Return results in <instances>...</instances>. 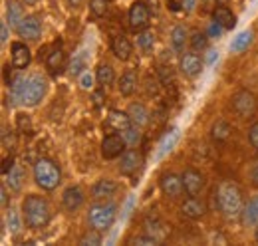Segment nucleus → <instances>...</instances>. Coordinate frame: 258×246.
Instances as JSON below:
<instances>
[{"instance_id": "18", "label": "nucleus", "mask_w": 258, "mask_h": 246, "mask_svg": "<svg viewBox=\"0 0 258 246\" xmlns=\"http://www.w3.org/2000/svg\"><path fill=\"white\" fill-rule=\"evenodd\" d=\"M213 20H217L225 30H232L236 26V18H234V14L226 6H217L213 10Z\"/></svg>"}, {"instance_id": "40", "label": "nucleus", "mask_w": 258, "mask_h": 246, "mask_svg": "<svg viewBox=\"0 0 258 246\" xmlns=\"http://www.w3.org/2000/svg\"><path fill=\"white\" fill-rule=\"evenodd\" d=\"M133 244L153 246V244H159V238H155V236H151V234H147V236H139V238H135V240H133Z\"/></svg>"}, {"instance_id": "15", "label": "nucleus", "mask_w": 258, "mask_h": 246, "mask_svg": "<svg viewBox=\"0 0 258 246\" xmlns=\"http://www.w3.org/2000/svg\"><path fill=\"white\" fill-rule=\"evenodd\" d=\"M203 70V61L197 54H183L181 56V72L187 76V78H195L199 76Z\"/></svg>"}, {"instance_id": "26", "label": "nucleus", "mask_w": 258, "mask_h": 246, "mask_svg": "<svg viewBox=\"0 0 258 246\" xmlns=\"http://www.w3.org/2000/svg\"><path fill=\"white\" fill-rule=\"evenodd\" d=\"M22 179H24V173L18 165H14L8 173H6V184L10 187V191L14 193H20L22 191Z\"/></svg>"}, {"instance_id": "49", "label": "nucleus", "mask_w": 258, "mask_h": 246, "mask_svg": "<svg viewBox=\"0 0 258 246\" xmlns=\"http://www.w3.org/2000/svg\"><path fill=\"white\" fill-rule=\"evenodd\" d=\"M250 181H252V184L258 187V163L252 167V171H250Z\"/></svg>"}, {"instance_id": "47", "label": "nucleus", "mask_w": 258, "mask_h": 246, "mask_svg": "<svg viewBox=\"0 0 258 246\" xmlns=\"http://www.w3.org/2000/svg\"><path fill=\"white\" fill-rule=\"evenodd\" d=\"M14 167V159L12 157H8V159H4V163H2V175H6L10 169Z\"/></svg>"}, {"instance_id": "24", "label": "nucleus", "mask_w": 258, "mask_h": 246, "mask_svg": "<svg viewBox=\"0 0 258 246\" xmlns=\"http://www.w3.org/2000/svg\"><path fill=\"white\" fill-rule=\"evenodd\" d=\"M64 61H66V54L62 48H56V50H52L50 54H48V58H46V64H48V70L56 76V74H60V70L64 68Z\"/></svg>"}, {"instance_id": "48", "label": "nucleus", "mask_w": 258, "mask_h": 246, "mask_svg": "<svg viewBox=\"0 0 258 246\" xmlns=\"http://www.w3.org/2000/svg\"><path fill=\"white\" fill-rule=\"evenodd\" d=\"M183 10L189 14L195 10V0H183Z\"/></svg>"}, {"instance_id": "33", "label": "nucleus", "mask_w": 258, "mask_h": 246, "mask_svg": "<svg viewBox=\"0 0 258 246\" xmlns=\"http://www.w3.org/2000/svg\"><path fill=\"white\" fill-rule=\"evenodd\" d=\"M121 135H123L125 143L131 145V147H137V145L141 143V131H139L137 125H131V127H127V129H123Z\"/></svg>"}, {"instance_id": "42", "label": "nucleus", "mask_w": 258, "mask_h": 246, "mask_svg": "<svg viewBox=\"0 0 258 246\" xmlns=\"http://www.w3.org/2000/svg\"><path fill=\"white\" fill-rule=\"evenodd\" d=\"M248 139H250V143H252V147L258 151V123H254L250 129H248Z\"/></svg>"}, {"instance_id": "36", "label": "nucleus", "mask_w": 258, "mask_h": 246, "mask_svg": "<svg viewBox=\"0 0 258 246\" xmlns=\"http://www.w3.org/2000/svg\"><path fill=\"white\" fill-rule=\"evenodd\" d=\"M207 44H209L207 34H203V32H195L193 36H191V46H193L195 52H203V50H207Z\"/></svg>"}, {"instance_id": "19", "label": "nucleus", "mask_w": 258, "mask_h": 246, "mask_svg": "<svg viewBox=\"0 0 258 246\" xmlns=\"http://www.w3.org/2000/svg\"><path fill=\"white\" fill-rule=\"evenodd\" d=\"M252 38H254V34H252L250 30L238 32V34L232 38V42H230V52L240 54V52L248 50V48H250V44H252Z\"/></svg>"}, {"instance_id": "52", "label": "nucleus", "mask_w": 258, "mask_h": 246, "mask_svg": "<svg viewBox=\"0 0 258 246\" xmlns=\"http://www.w3.org/2000/svg\"><path fill=\"white\" fill-rule=\"evenodd\" d=\"M68 2H70V6H80L84 0H68Z\"/></svg>"}, {"instance_id": "14", "label": "nucleus", "mask_w": 258, "mask_h": 246, "mask_svg": "<svg viewBox=\"0 0 258 246\" xmlns=\"http://www.w3.org/2000/svg\"><path fill=\"white\" fill-rule=\"evenodd\" d=\"M84 191L80 187H68L62 195V201H64V207L68 211H78L82 205H84Z\"/></svg>"}, {"instance_id": "31", "label": "nucleus", "mask_w": 258, "mask_h": 246, "mask_svg": "<svg viewBox=\"0 0 258 246\" xmlns=\"http://www.w3.org/2000/svg\"><path fill=\"white\" fill-rule=\"evenodd\" d=\"M135 86H137V80H135V74L133 72H125L123 76H121V80H119V92L121 95H131V93L135 92Z\"/></svg>"}, {"instance_id": "34", "label": "nucleus", "mask_w": 258, "mask_h": 246, "mask_svg": "<svg viewBox=\"0 0 258 246\" xmlns=\"http://www.w3.org/2000/svg\"><path fill=\"white\" fill-rule=\"evenodd\" d=\"M211 133H213V139L215 141H226L228 135H230V125L226 121H217L213 125Z\"/></svg>"}, {"instance_id": "46", "label": "nucleus", "mask_w": 258, "mask_h": 246, "mask_svg": "<svg viewBox=\"0 0 258 246\" xmlns=\"http://www.w3.org/2000/svg\"><path fill=\"white\" fill-rule=\"evenodd\" d=\"M167 4H169V8H171L173 12L183 10V0H167Z\"/></svg>"}, {"instance_id": "16", "label": "nucleus", "mask_w": 258, "mask_h": 246, "mask_svg": "<svg viewBox=\"0 0 258 246\" xmlns=\"http://www.w3.org/2000/svg\"><path fill=\"white\" fill-rule=\"evenodd\" d=\"M141 165V155L137 151H123L121 155V163H119V171L121 175H133Z\"/></svg>"}, {"instance_id": "51", "label": "nucleus", "mask_w": 258, "mask_h": 246, "mask_svg": "<svg viewBox=\"0 0 258 246\" xmlns=\"http://www.w3.org/2000/svg\"><path fill=\"white\" fill-rule=\"evenodd\" d=\"M94 101H96V105H97V107H99V105L103 103V93H101V92L94 93Z\"/></svg>"}, {"instance_id": "45", "label": "nucleus", "mask_w": 258, "mask_h": 246, "mask_svg": "<svg viewBox=\"0 0 258 246\" xmlns=\"http://www.w3.org/2000/svg\"><path fill=\"white\" fill-rule=\"evenodd\" d=\"M0 42H2V44L8 42V22H2V24H0Z\"/></svg>"}, {"instance_id": "43", "label": "nucleus", "mask_w": 258, "mask_h": 246, "mask_svg": "<svg viewBox=\"0 0 258 246\" xmlns=\"http://www.w3.org/2000/svg\"><path fill=\"white\" fill-rule=\"evenodd\" d=\"M207 66H215V64H217V61H219V50H215V48H213V50H209V52H207Z\"/></svg>"}, {"instance_id": "4", "label": "nucleus", "mask_w": 258, "mask_h": 246, "mask_svg": "<svg viewBox=\"0 0 258 246\" xmlns=\"http://www.w3.org/2000/svg\"><path fill=\"white\" fill-rule=\"evenodd\" d=\"M34 179L38 187H42L44 191H54L58 184L62 183V173L60 167L50 161V159H38L34 163Z\"/></svg>"}, {"instance_id": "37", "label": "nucleus", "mask_w": 258, "mask_h": 246, "mask_svg": "<svg viewBox=\"0 0 258 246\" xmlns=\"http://www.w3.org/2000/svg\"><path fill=\"white\" fill-rule=\"evenodd\" d=\"M80 244L82 246H97L101 244V234H99V230H92V232H86L84 236H82V240H80Z\"/></svg>"}, {"instance_id": "30", "label": "nucleus", "mask_w": 258, "mask_h": 246, "mask_svg": "<svg viewBox=\"0 0 258 246\" xmlns=\"http://www.w3.org/2000/svg\"><path fill=\"white\" fill-rule=\"evenodd\" d=\"M96 78L97 82H99V86H109L111 82H113V68L109 66V64H99L96 70Z\"/></svg>"}, {"instance_id": "11", "label": "nucleus", "mask_w": 258, "mask_h": 246, "mask_svg": "<svg viewBox=\"0 0 258 246\" xmlns=\"http://www.w3.org/2000/svg\"><path fill=\"white\" fill-rule=\"evenodd\" d=\"M183 184H185V191L191 197H197L203 191V187H205V177L199 171H195V169H187L183 173Z\"/></svg>"}, {"instance_id": "39", "label": "nucleus", "mask_w": 258, "mask_h": 246, "mask_svg": "<svg viewBox=\"0 0 258 246\" xmlns=\"http://www.w3.org/2000/svg\"><path fill=\"white\" fill-rule=\"evenodd\" d=\"M80 86H82V90H92V86H94V76H92L90 72H82V74H80Z\"/></svg>"}, {"instance_id": "8", "label": "nucleus", "mask_w": 258, "mask_h": 246, "mask_svg": "<svg viewBox=\"0 0 258 246\" xmlns=\"http://www.w3.org/2000/svg\"><path fill=\"white\" fill-rule=\"evenodd\" d=\"M125 139L123 135H117V133H111L107 135L103 141H101V155L105 159H115L119 155H123V149H125Z\"/></svg>"}, {"instance_id": "3", "label": "nucleus", "mask_w": 258, "mask_h": 246, "mask_svg": "<svg viewBox=\"0 0 258 246\" xmlns=\"http://www.w3.org/2000/svg\"><path fill=\"white\" fill-rule=\"evenodd\" d=\"M217 199H219L221 211L228 218H236L238 215H242V211H244L242 209V197H240V191L234 183L225 181L221 184L219 191H217Z\"/></svg>"}, {"instance_id": "32", "label": "nucleus", "mask_w": 258, "mask_h": 246, "mask_svg": "<svg viewBox=\"0 0 258 246\" xmlns=\"http://www.w3.org/2000/svg\"><path fill=\"white\" fill-rule=\"evenodd\" d=\"M6 224H8V228H10L12 234H18L20 228H22V220H20L18 211H16L14 207H10V209L6 211Z\"/></svg>"}, {"instance_id": "7", "label": "nucleus", "mask_w": 258, "mask_h": 246, "mask_svg": "<svg viewBox=\"0 0 258 246\" xmlns=\"http://www.w3.org/2000/svg\"><path fill=\"white\" fill-rule=\"evenodd\" d=\"M232 107H234V111H236L240 117L252 115V111H254V107H256L254 95L250 92H246V90L234 93V95H232Z\"/></svg>"}, {"instance_id": "6", "label": "nucleus", "mask_w": 258, "mask_h": 246, "mask_svg": "<svg viewBox=\"0 0 258 246\" xmlns=\"http://www.w3.org/2000/svg\"><path fill=\"white\" fill-rule=\"evenodd\" d=\"M149 20H151L149 8H147L143 2H135V4L129 8V26L135 32L145 30V28L149 26Z\"/></svg>"}, {"instance_id": "21", "label": "nucleus", "mask_w": 258, "mask_h": 246, "mask_svg": "<svg viewBox=\"0 0 258 246\" xmlns=\"http://www.w3.org/2000/svg\"><path fill=\"white\" fill-rule=\"evenodd\" d=\"M115 191H117V184L113 183L111 179H101V181H97L94 184L92 195H94V199H105V197H111Z\"/></svg>"}, {"instance_id": "10", "label": "nucleus", "mask_w": 258, "mask_h": 246, "mask_svg": "<svg viewBox=\"0 0 258 246\" xmlns=\"http://www.w3.org/2000/svg\"><path fill=\"white\" fill-rule=\"evenodd\" d=\"M185 184H183V177H177L173 173H167L161 177V191L169 197V199H177L181 197Z\"/></svg>"}, {"instance_id": "2", "label": "nucleus", "mask_w": 258, "mask_h": 246, "mask_svg": "<svg viewBox=\"0 0 258 246\" xmlns=\"http://www.w3.org/2000/svg\"><path fill=\"white\" fill-rule=\"evenodd\" d=\"M22 215H24V222L30 226V228H44L48 222H50V205L46 199L38 197V195H28L22 203Z\"/></svg>"}, {"instance_id": "50", "label": "nucleus", "mask_w": 258, "mask_h": 246, "mask_svg": "<svg viewBox=\"0 0 258 246\" xmlns=\"http://www.w3.org/2000/svg\"><path fill=\"white\" fill-rule=\"evenodd\" d=\"M0 197H2V207H8V195H6V189L4 187L0 189Z\"/></svg>"}, {"instance_id": "25", "label": "nucleus", "mask_w": 258, "mask_h": 246, "mask_svg": "<svg viewBox=\"0 0 258 246\" xmlns=\"http://www.w3.org/2000/svg\"><path fill=\"white\" fill-rule=\"evenodd\" d=\"M127 113L129 117H131V121H133V125H137V127H143L145 123L149 121V113H147L145 105H141V103H133L129 107Z\"/></svg>"}, {"instance_id": "41", "label": "nucleus", "mask_w": 258, "mask_h": 246, "mask_svg": "<svg viewBox=\"0 0 258 246\" xmlns=\"http://www.w3.org/2000/svg\"><path fill=\"white\" fill-rule=\"evenodd\" d=\"M223 30H225V28H223L217 20H213V22H211V26H209V36H211V38H219V36L223 34Z\"/></svg>"}, {"instance_id": "28", "label": "nucleus", "mask_w": 258, "mask_h": 246, "mask_svg": "<svg viewBox=\"0 0 258 246\" xmlns=\"http://www.w3.org/2000/svg\"><path fill=\"white\" fill-rule=\"evenodd\" d=\"M185 42H187V28L185 26H175L171 32V44L175 52H183L185 50Z\"/></svg>"}, {"instance_id": "29", "label": "nucleus", "mask_w": 258, "mask_h": 246, "mask_svg": "<svg viewBox=\"0 0 258 246\" xmlns=\"http://www.w3.org/2000/svg\"><path fill=\"white\" fill-rule=\"evenodd\" d=\"M137 44H139V48L145 54H153V48H155V36H153V32L141 30L139 36H137Z\"/></svg>"}, {"instance_id": "54", "label": "nucleus", "mask_w": 258, "mask_h": 246, "mask_svg": "<svg viewBox=\"0 0 258 246\" xmlns=\"http://www.w3.org/2000/svg\"><path fill=\"white\" fill-rule=\"evenodd\" d=\"M254 238H256V242H258V228H256V234H254Z\"/></svg>"}, {"instance_id": "53", "label": "nucleus", "mask_w": 258, "mask_h": 246, "mask_svg": "<svg viewBox=\"0 0 258 246\" xmlns=\"http://www.w3.org/2000/svg\"><path fill=\"white\" fill-rule=\"evenodd\" d=\"M36 2H38V0H24V4H26V6H34Z\"/></svg>"}, {"instance_id": "9", "label": "nucleus", "mask_w": 258, "mask_h": 246, "mask_svg": "<svg viewBox=\"0 0 258 246\" xmlns=\"http://www.w3.org/2000/svg\"><path fill=\"white\" fill-rule=\"evenodd\" d=\"M18 36L20 38H26V40H38L40 38V34H42V22H40V18L38 16H24L22 18V22L18 24Z\"/></svg>"}, {"instance_id": "44", "label": "nucleus", "mask_w": 258, "mask_h": 246, "mask_svg": "<svg viewBox=\"0 0 258 246\" xmlns=\"http://www.w3.org/2000/svg\"><path fill=\"white\" fill-rule=\"evenodd\" d=\"M18 127H20V131L30 129V119H28V115H18Z\"/></svg>"}, {"instance_id": "22", "label": "nucleus", "mask_w": 258, "mask_h": 246, "mask_svg": "<svg viewBox=\"0 0 258 246\" xmlns=\"http://www.w3.org/2000/svg\"><path fill=\"white\" fill-rule=\"evenodd\" d=\"M177 141H179V129H173V131H169L165 137L161 139V143H159V151H157V159H163L167 153H171L173 149H175V145H177Z\"/></svg>"}, {"instance_id": "27", "label": "nucleus", "mask_w": 258, "mask_h": 246, "mask_svg": "<svg viewBox=\"0 0 258 246\" xmlns=\"http://www.w3.org/2000/svg\"><path fill=\"white\" fill-rule=\"evenodd\" d=\"M242 222L248 224V226L258 222V195H254L248 201V205L244 207V211H242Z\"/></svg>"}, {"instance_id": "17", "label": "nucleus", "mask_w": 258, "mask_h": 246, "mask_svg": "<svg viewBox=\"0 0 258 246\" xmlns=\"http://www.w3.org/2000/svg\"><path fill=\"white\" fill-rule=\"evenodd\" d=\"M107 125L113 129V131H123V129H127L133 125L131 121V117H129V113H123V111H117V109H113V111H109V115H107Z\"/></svg>"}, {"instance_id": "13", "label": "nucleus", "mask_w": 258, "mask_h": 246, "mask_svg": "<svg viewBox=\"0 0 258 246\" xmlns=\"http://www.w3.org/2000/svg\"><path fill=\"white\" fill-rule=\"evenodd\" d=\"M30 58H32V56H30V50H28L26 44H22V42H14V44H12V66H14L16 70L28 68Z\"/></svg>"}, {"instance_id": "20", "label": "nucleus", "mask_w": 258, "mask_h": 246, "mask_svg": "<svg viewBox=\"0 0 258 246\" xmlns=\"http://www.w3.org/2000/svg\"><path fill=\"white\" fill-rule=\"evenodd\" d=\"M181 211H183V215L187 216V218H201V216L207 213V207L201 201H197L195 197H191V199H187L183 203Z\"/></svg>"}, {"instance_id": "5", "label": "nucleus", "mask_w": 258, "mask_h": 246, "mask_svg": "<svg viewBox=\"0 0 258 246\" xmlns=\"http://www.w3.org/2000/svg\"><path fill=\"white\" fill-rule=\"evenodd\" d=\"M115 216H117V207L113 203H97L90 209V224L92 228H96L99 232L111 228V224L115 222Z\"/></svg>"}, {"instance_id": "35", "label": "nucleus", "mask_w": 258, "mask_h": 246, "mask_svg": "<svg viewBox=\"0 0 258 246\" xmlns=\"http://www.w3.org/2000/svg\"><path fill=\"white\" fill-rule=\"evenodd\" d=\"M84 68H86V54H84V52L74 54L72 64H70V74H72V76H80Z\"/></svg>"}, {"instance_id": "23", "label": "nucleus", "mask_w": 258, "mask_h": 246, "mask_svg": "<svg viewBox=\"0 0 258 246\" xmlns=\"http://www.w3.org/2000/svg\"><path fill=\"white\" fill-rule=\"evenodd\" d=\"M24 18V12H22V6L16 2V0H8V8H6V20L12 28H18V24L22 22Z\"/></svg>"}, {"instance_id": "12", "label": "nucleus", "mask_w": 258, "mask_h": 246, "mask_svg": "<svg viewBox=\"0 0 258 246\" xmlns=\"http://www.w3.org/2000/svg\"><path fill=\"white\" fill-rule=\"evenodd\" d=\"M111 52L115 54V58H119L121 61L129 60L131 58V52H133V46H131L127 36H123V34L113 36V40H111Z\"/></svg>"}, {"instance_id": "1", "label": "nucleus", "mask_w": 258, "mask_h": 246, "mask_svg": "<svg viewBox=\"0 0 258 246\" xmlns=\"http://www.w3.org/2000/svg\"><path fill=\"white\" fill-rule=\"evenodd\" d=\"M48 84L40 74L32 76H20L18 80L12 82V103L20 101L24 105H36L42 101V97L46 95Z\"/></svg>"}, {"instance_id": "38", "label": "nucleus", "mask_w": 258, "mask_h": 246, "mask_svg": "<svg viewBox=\"0 0 258 246\" xmlns=\"http://www.w3.org/2000/svg\"><path fill=\"white\" fill-rule=\"evenodd\" d=\"M90 10L96 16H103L107 12V0H90Z\"/></svg>"}]
</instances>
